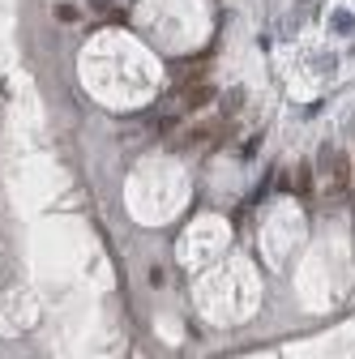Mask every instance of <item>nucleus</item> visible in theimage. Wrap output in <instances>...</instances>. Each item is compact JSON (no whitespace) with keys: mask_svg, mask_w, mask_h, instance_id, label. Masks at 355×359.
I'll return each mask as SVG.
<instances>
[{"mask_svg":"<svg viewBox=\"0 0 355 359\" xmlns=\"http://www.w3.org/2000/svg\"><path fill=\"white\" fill-rule=\"evenodd\" d=\"M210 98H214V90L197 82V86H189V90H184V98H180V107H184V112H197V107H206V103H210Z\"/></svg>","mask_w":355,"mask_h":359,"instance_id":"nucleus-1","label":"nucleus"},{"mask_svg":"<svg viewBox=\"0 0 355 359\" xmlns=\"http://www.w3.org/2000/svg\"><path fill=\"white\" fill-rule=\"evenodd\" d=\"M295 193H300L304 205L313 201V167H309V163H300V171H295Z\"/></svg>","mask_w":355,"mask_h":359,"instance_id":"nucleus-2","label":"nucleus"},{"mask_svg":"<svg viewBox=\"0 0 355 359\" xmlns=\"http://www.w3.org/2000/svg\"><path fill=\"white\" fill-rule=\"evenodd\" d=\"M56 17H64V21H73V17H78V9H73V5H60V9H56Z\"/></svg>","mask_w":355,"mask_h":359,"instance_id":"nucleus-3","label":"nucleus"}]
</instances>
